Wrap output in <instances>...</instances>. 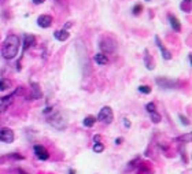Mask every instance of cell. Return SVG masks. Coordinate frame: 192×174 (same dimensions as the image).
Returning <instances> with one entry per match:
<instances>
[{"mask_svg":"<svg viewBox=\"0 0 192 174\" xmlns=\"http://www.w3.org/2000/svg\"><path fill=\"white\" fill-rule=\"evenodd\" d=\"M180 119H181V122H183L184 125H189V121L185 118V117H184V115H180Z\"/></svg>","mask_w":192,"mask_h":174,"instance_id":"7402d4cb","label":"cell"},{"mask_svg":"<svg viewBox=\"0 0 192 174\" xmlns=\"http://www.w3.org/2000/svg\"><path fill=\"white\" fill-rule=\"evenodd\" d=\"M54 36H55L56 40H59V41H66L69 38V32L66 29H62V30H56L55 33H54Z\"/></svg>","mask_w":192,"mask_h":174,"instance_id":"7c38bea8","label":"cell"},{"mask_svg":"<svg viewBox=\"0 0 192 174\" xmlns=\"http://www.w3.org/2000/svg\"><path fill=\"white\" fill-rule=\"evenodd\" d=\"M98 119L99 121H102L103 124H111L112 119H114V114H112V110L110 108V107H103V108L100 110V112H99L98 115Z\"/></svg>","mask_w":192,"mask_h":174,"instance_id":"7a4b0ae2","label":"cell"},{"mask_svg":"<svg viewBox=\"0 0 192 174\" xmlns=\"http://www.w3.org/2000/svg\"><path fill=\"white\" fill-rule=\"evenodd\" d=\"M36 44V37L32 34H26L25 36V41H24V50H29L30 47H33V45Z\"/></svg>","mask_w":192,"mask_h":174,"instance_id":"8fae6325","label":"cell"},{"mask_svg":"<svg viewBox=\"0 0 192 174\" xmlns=\"http://www.w3.org/2000/svg\"><path fill=\"white\" fill-rule=\"evenodd\" d=\"M103 150H104V147L100 144V143H96V144L93 145V151H95V152H102Z\"/></svg>","mask_w":192,"mask_h":174,"instance_id":"ffe728a7","label":"cell"},{"mask_svg":"<svg viewBox=\"0 0 192 174\" xmlns=\"http://www.w3.org/2000/svg\"><path fill=\"white\" fill-rule=\"evenodd\" d=\"M147 2H148V0H147Z\"/></svg>","mask_w":192,"mask_h":174,"instance_id":"83f0119b","label":"cell"},{"mask_svg":"<svg viewBox=\"0 0 192 174\" xmlns=\"http://www.w3.org/2000/svg\"><path fill=\"white\" fill-rule=\"evenodd\" d=\"M52 24V18L50 15H40L37 18V25L40 27H50Z\"/></svg>","mask_w":192,"mask_h":174,"instance_id":"8992f818","label":"cell"},{"mask_svg":"<svg viewBox=\"0 0 192 174\" xmlns=\"http://www.w3.org/2000/svg\"><path fill=\"white\" fill-rule=\"evenodd\" d=\"M124 124H125V126H126V127H130V122L128 121V118L124 119Z\"/></svg>","mask_w":192,"mask_h":174,"instance_id":"603a6c76","label":"cell"},{"mask_svg":"<svg viewBox=\"0 0 192 174\" xmlns=\"http://www.w3.org/2000/svg\"><path fill=\"white\" fill-rule=\"evenodd\" d=\"M30 91H32V98L33 99H40V98H41V89H40L38 84H36V82L30 84Z\"/></svg>","mask_w":192,"mask_h":174,"instance_id":"4fadbf2b","label":"cell"},{"mask_svg":"<svg viewBox=\"0 0 192 174\" xmlns=\"http://www.w3.org/2000/svg\"><path fill=\"white\" fill-rule=\"evenodd\" d=\"M95 122H96V118H95V117H92V115H89V117H86V118L84 119V125H85L86 127L93 126Z\"/></svg>","mask_w":192,"mask_h":174,"instance_id":"9a60e30c","label":"cell"},{"mask_svg":"<svg viewBox=\"0 0 192 174\" xmlns=\"http://www.w3.org/2000/svg\"><path fill=\"white\" fill-rule=\"evenodd\" d=\"M12 102V96H3L0 98V114H3Z\"/></svg>","mask_w":192,"mask_h":174,"instance_id":"52a82bcc","label":"cell"},{"mask_svg":"<svg viewBox=\"0 0 192 174\" xmlns=\"http://www.w3.org/2000/svg\"><path fill=\"white\" fill-rule=\"evenodd\" d=\"M33 3L34 4H43L44 3V0H33Z\"/></svg>","mask_w":192,"mask_h":174,"instance_id":"cb8c5ba5","label":"cell"},{"mask_svg":"<svg viewBox=\"0 0 192 174\" xmlns=\"http://www.w3.org/2000/svg\"><path fill=\"white\" fill-rule=\"evenodd\" d=\"M19 45H21L19 37L15 34H10L8 37L4 40L3 47H2V55H3L4 59H14L18 53Z\"/></svg>","mask_w":192,"mask_h":174,"instance_id":"6da1fadb","label":"cell"},{"mask_svg":"<svg viewBox=\"0 0 192 174\" xmlns=\"http://www.w3.org/2000/svg\"><path fill=\"white\" fill-rule=\"evenodd\" d=\"M145 108H147V111L150 112V114H151V112H155V104H154V103H148L147 106H145Z\"/></svg>","mask_w":192,"mask_h":174,"instance_id":"44dd1931","label":"cell"},{"mask_svg":"<svg viewBox=\"0 0 192 174\" xmlns=\"http://www.w3.org/2000/svg\"><path fill=\"white\" fill-rule=\"evenodd\" d=\"M93 59H95V62L98 63V65H100V66L107 65V62H109V59H107V55H104V53H102V52L96 53V55L93 56Z\"/></svg>","mask_w":192,"mask_h":174,"instance_id":"5bb4252c","label":"cell"},{"mask_svg":"<svg viewBox=\"0 0 192 174\" xmlns=\"http://www.w3.org/2000/svg\"><path fill=\"white\" fill-rule=\"evenodd\" d=\"M155 43H157V45H158V48H159V51L162 52V56H163V58H165L166 60L171 59V52L165 47V45L162 44V41H161V38L158 37V36H155Z\"/></svg>","mask_w":192,"mask_h":174,"instance_id":"277c9868","label":"cell"},{"mask_svg":"<svg viewBox=\"0 0 192 174\" xmlns=\"http://www.w3.org/2000/svg\"><path fill=\"white\" fill-rule=\"evenodd\" d=\"M0 141L3 143H12L14 141V132L8 127H3V129L0 130Z\"/></svg>","mask_w":192,"mask_h":174,"instance_id":"3957f363","label":"cell"},{"mask_svg":"<svg viewBox=\"0 0 192 174\" xmlns=\"http://www.w3.org/2000/svg\"><path fill=\"white\" fill-rule=\"evenodd\" d=\"M34 153H36V156H37L38 159H41V160H47L48 158H50L48 151L45 150L43 145H34Z\"/></svg>","mask_w":192,"mask_h":174,"instance_id":"5b68a950","label":"cell"},{"mask_svg":"<svg viewBox=\"0 0 192 174\" xmlns=\"http://www.w3.org/2000/svg\"><path fill=\"white\" fill-rule=\"evenodd\" d=\"M100 48L104 51V52H112V51L115 50V44L114 41H111V40H103V41L100 43Z\"/></svg>","mask_w":192,"mask_h":174,"instance_id":"ba28073f","label":"cell"},{"mask_svg":"<svg viewBox=\"0 0 192 174\" xmlns=\"http://www.w3.org/2000/svg\"><path fill=\"white\" fill-rule=\"evenodd\" d=\"M151 119H152V122L158 124V122L161 121V115L157 114V111H155V112H151Z\"/></svg>","mask_w":192,"mask_h":174,"instance_id":"e0dca14e","label":"cell"},{"mask_svg":"<svg viewBox=\"0 0 192 174\" xmlns=\"http://www.w3.org/2000/svg\"><path fill=\"white\" fill-rule=\"evenodd\" d=\"M70 174H76V171H74V170H70Z\"/></svg>","mask_w":192,"mask_h":174,"instance_id":"484cf974","label":"cell"},{"mask_svg":"<svg viewBox=\"0 0 192 174\" xmlns=\"http://www.w3.org/2000/svg\"><path fill=\"white\" fill-rule=\"evenodd\" d=\"M11 82L8 80H0V91H6V89L10 88Z\"/></svg>","mask_w":192,"mask_h":174,"instance_id":"2e32d148","label":"cell"},{"mask_svg":"<svg viewBox=\"0 0 192 174\" xmlns=\"http://www.w3.org/2000/svg\"><path fill=\"white\" fill-rule=\"evenodd\" d=\"M157 84L161 88H173L176 85L174 81L169 80V78H157Z\"/></svg>","mask_w":192,"mask_h":174,"instance_id":"9c48e42d","label":"cell"},{"mask_svg":"<svg viewBox=\"0 0 192 174\" xmlns=\"http://www.w3.org/2000/svg\"><path fill=\"white\" fill-rule=\"evenodd\" d=\"M168 18H169V22H170L173 30H174V32H180V30H181V24H180V21L177 19V17H174V15L170 14Z\"/></svg>","mask_w":192,"mask_h":174,"instance_id":"30bf717a","label":"cell"},{"mask_svg":"<svg viewBox=\"0 0 192 174\" xmlns=\"http://www.w3.org/2000/svg\"><path fill=\"white\" fill-rule=\"evenodd\" d=\"M142 10H143V6H142V4H136V6H135V7H133V14H135V15H139L140 14V12H142Z\"/></svg>","mask_w":192,"mask_h":174,"instance_id":"d6986e66","label":"cell"},{"mask_svg":"<svg viewBox=\"0 0 192 174\" xmlns=\"http://www.w3.org/2000/svg\"><path fill=\"white\" fill-rule=\"evenodd\" d=\"M185 2H187V3H189V2H191V0H185Z\"/></svg>","mask_w":192,"mask_h":174,"instance_id":"4316f807","label":"cell"},{"mask_svg":"<svg viewBox=\"0 0 192 174\" xmlns=\"http://www.w3.org/2000/svg\"><path fill=\"white\" fill-rule=\"evenodd\" d=\"M121 141H122V139H117V140H115V143H117V144H121Z\"/></svg>","mask_w":192,"mask_h":174,"instance_id":"d4e9b609","label":"cell"},{"mask_svg":"<svg viewBox=\"0 0 192 174\" xmlns=\"http://www.w3.org/2000/svg\"><path fill=\"white\" fill-rule=\"evenodd\" d=\"M139 91L142 92V93L148 95V93L151 92V88H150V86H147V85H140V86H139Z\"/></svg>","mask_w":192,"mask_h":174,"instance_id":"ac0fdd59","label":"cell"}]
</instances>
